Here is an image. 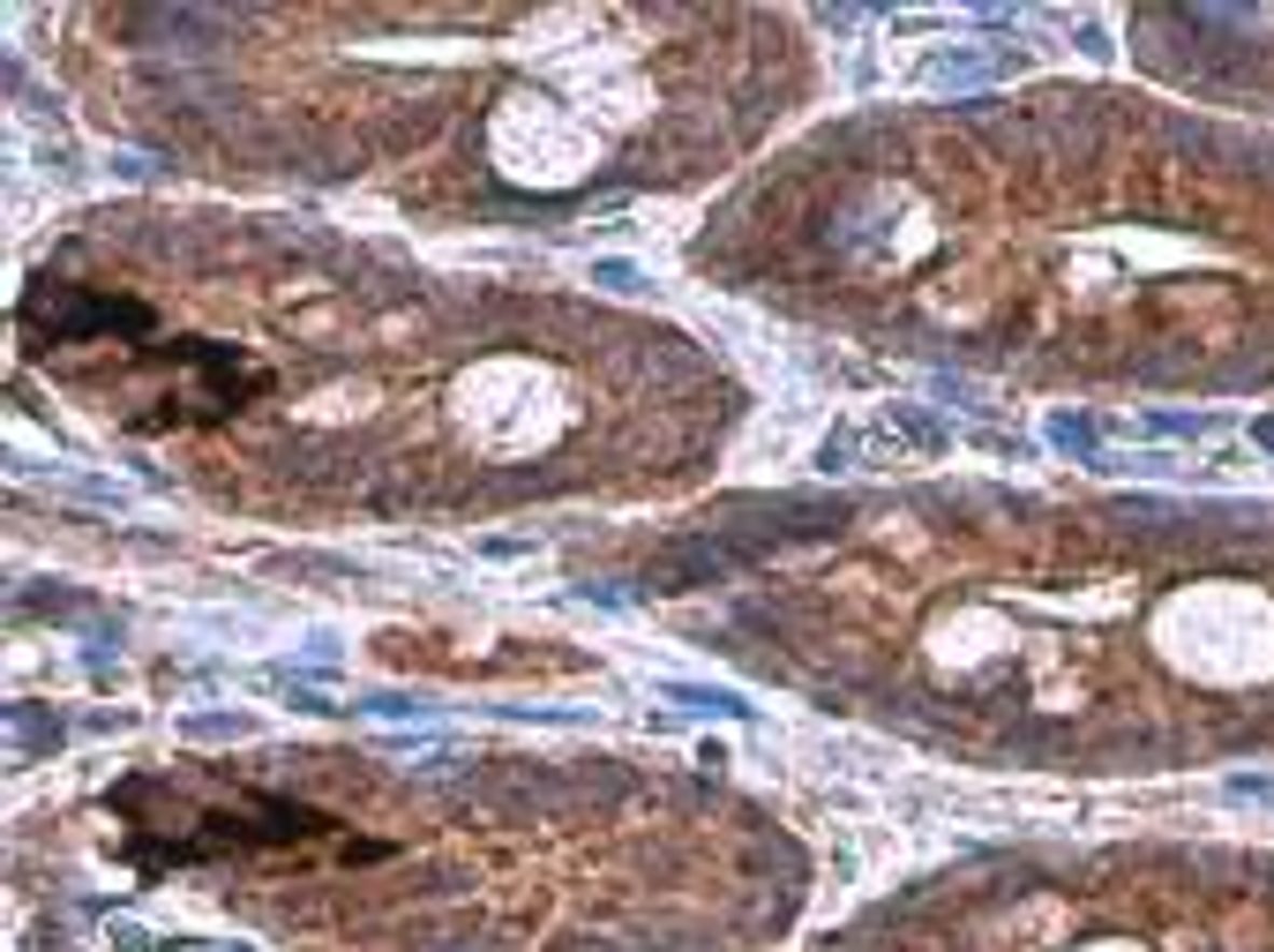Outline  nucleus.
Here are the masks:
<instances>
[{
	"label": "nucleus",
	"mask_w": 1274,
	"mask_h": 952,
	"mask_svg": "<svg viewBox=\"0 0 1274 952\" xmlns=\"http://www.w3.org/2000/svg\"><path fill=\"white\" fill-rule=\"evenodd\" d=\"M8 720H15V743H60V728H38V720H30V713H23V705H15V713H8Z\"/></svg>",
	"instance_id": "10"
},
{
	"label": "nucleus",
	"mask_w": 1274,
	"mask_h": 952,
	"mask_svg": "<svg viewBox=\"0 0 1274 952\" xmlns=\"http://www.w3.org/2000/svg\"><path fill=\"white\" fill-rule=\"evenodd\" d=\"M593 286H608V293H637L645 278H637V263H593Z\"/></svg>",
	"instance_id": "9"
},
{
	"label": "nucleus",
	"mask_w": 1274,
	"mask_h": 952,
	"mask_svg": "<svg viewBox=\"0 0 1274 952\" xmlns=\"http://www.w3.org/2000/svg\"><path fill=\"white\" fill-rule=\"evenodd\" d=\"M652 698L682 705V713H720V720H758V705L728 682H652Z\"/></svg>",
	"instance_id": "4"
},
{
	"label": "nucleus",
	"mask_w": 1274,
	"mask_h": 952,
	"mask_svg": "<svg viewBox=\"0 0 1274 952\" xmlns=\"http://www.w3.org/2000/svg\"><path fill=\"white\" fill-rule=\"evenodd\" d=\"M165 368H172V390L158 398V413L143 428H188V420H233L248 398L271 390V368L248 353V345H218V337H172V345H151Z\"/></svg>",
	"instance_id": "2"
},
{
	"label": "nucleus",
	"mask_w": 1274,
	"mask_h": 952,
	"mask_svg": "<svg viewBox=\"0 0 1274 952\" xmlns=\"http://www.w3.org/2000/svg\"><path fill=\"white\" fill-rule=\"evenodd\" d=\"M1147 428H1154V436H1207L1215 413H1147Z\"/></svg>",
	"instance_id": "7"
},
{
	"label": "nucleus",
	"mask_w": 1274,
	"mask_h": 952,
	"mask_svg": "<svg viewBox=\"0 0 1274 952\" xmlns=\"http://www.w3.org/2000/svg\"><path fill=\"white\" fill-rule=\"evenodd\" d=\"M360 713H375V720H420V713H428V698H413V690H368V698H360Z\"/></svg>",
	"instance_id": "6"
},
{
	"label": "nucleus",
	"mask_w": 1274,
	"mask_h": 952,
	"mask_svg": "<svg viewBox=\"0 0 1274 952\" xmlns=\"http://www.w3.org/2000/svg\"><path fill=\"white\" fill-rule=\"evenodd\" d=\"M248 720L240 713H195V720H180V735H195V743H210V735H240Z\"/></svg>",
	"instance_id": "8"
},
{
	"label": "nucleus",
	"mask_w": 1274,
	"mask_h": 952,
	"mask_svg": "<svg viewBox=\"0 0 1274 952\" xmlns=\"http://www.w3.org/2000/svg\"><path fill=\"white\" fill-rule=\"evenodd\" d=\"M218 855H337V863H383L390 840H360L352 825H337L316 802L293 795H233L203 817H188V832H172L158 847H136L128 863L165 870V863H218Z\"/></svg>",
	"instance_id": "1"
},
{
	"label": "nucleus",
	"mask_w": 1274,
	"mask_h": 952,
	"mask_svg": "<svg viewBox=\"0 0 1274 952\" xmlns=\"http://www.w3.org/2000/svg\"><path fill=\"white\" fill-rule=\"evenodd\" d=\"M23 330H30L38 345H91V337H113V345H151V337H158V308H151V301H136V293L38 278V286L23 293Z\"/></svg>",
	"instance_id": "3"
},
{
	"label": "nucleus",
	"mask_w": 1274,
	"mask_h": 952,
	"mask_svg": "<svg viewBox=\"0 0 1274 952\" xmlns=\"http://www.w3.org/2000/svg\"><path fill=\"white\" fill-rule=\"evenodd\" d=\"M1252 443H1260V451H1274V413H1260V420H1252Z\"/></svg>",
	"instance_id": "11"
},
{
	"label": "nucleus",
	"mask_w": 1274,
	"mask_h": 952,
	"mask_svg": "<svg viewBox=\"0 0 1274 952\" xmlns=\"http://www.w3.org/2000/svg\"><path fill=\"white\" fill-rule=\"evenodd\" d=\"M1050 443H1057V451H1072V458H1095L1103 428H1095L1088 413H1050Z\"/></svg>",
	"instance_id": "5"
}]
</instances>
